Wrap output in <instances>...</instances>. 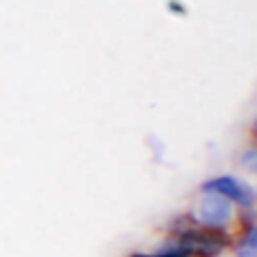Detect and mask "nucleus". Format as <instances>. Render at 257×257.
<instances>
[{
  "label": "nucleus",
  "mask_w": 257,
  "mask_h": 257,
  "mask_svg": "<svg viewBox=\"0 0 257 257\" xmlns=\"http://www.w3.org/2000/svg\"><path fill=\"white\" fill-rule=\"evenodd\" d=\"M189 214L200 228L228 234V237H234L239 232V228H241L239 209L230 200L214 194H200L191 205Z\"/></svg>",
  "instance_id": "f257e3e1"
},
{
  "label": "nucleus",
  "mask_w": 257,
  "mask_h": 257,
  "mask_svg": "<svg viewBox=\"0 0 257 257\" xmlns=\"http://www.w3.org/2000/svg\"><path fill=\"white\" fill-rule=\"evenodd\" d=\"M200 194H214L221 198L230 200L239 212H252L257 209V198H255V187L250 182H246L243 178L232 173H223V175H214L207 178L200 185Z\"/></svg>",
  "instance_id": "f03ea898"
},
{
  "label": "nucleus",
  "mask_w": 257,
  "mask_h": 257,
  "mask_svg": "<svg viewBox=\"0 0 257 257\" xmlns=\"http://www.w3.org/2000/svg\"><path fill=\"white\" fill-rule=\"evenodd\" d=\"M230 257H257V221L239 228V232L234 234Z\"/></svg>",
  "instance_id": "7ed1b4c3"
},
{
  "label": "nucleus",
  "mask_w": 257,
  "mask_h": 257,
  "mask_svg": "<svg viewBox=\"0 0 257 257\" xmlns=\"http://www.w3.org/2000/svg\"><path fill=\"white\" fill-rule=\"evenodd\" d=\"M237 162H239V166H241V171H246L248 175H257V144L255 141H250V144L239 153Z\"/></svg>",
  "instance_id": "20e7f679"
},
{
  "label": "nucleus",
  "mask_w": 257,
  "mask_h": 257,
  "mask_svg": "<svg viewBox=\"0 0 257 257\" xmlns=\"http://www.w3.org/2000/svg\"><path fill=\"white\" fill-rule=\"evenodd\" d=\"M166 10H169L173 16H178V19L189 14V7H187L182 0H166Z\"/></svg>",
  "instance_id": "39448f33"
},
{
  "label": "nucleus",
  "mask_w": 257,
  "mask_h": 257,
  "mask_svg": "<svg viewBox=\"0 0 257 257\" xmlns=\"http://www.w3.org/2000/svg\"><path fill=\"white\" fill-rule=\"evenodd\" d=\"M255 198H257V187H255Z\"/></svg>",
  "instance_id": "423d86ee"
}]
</instances>
